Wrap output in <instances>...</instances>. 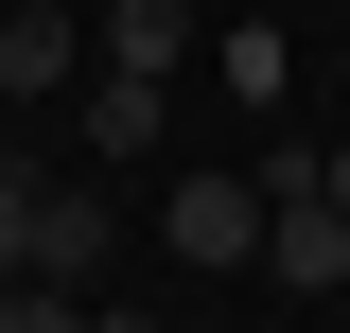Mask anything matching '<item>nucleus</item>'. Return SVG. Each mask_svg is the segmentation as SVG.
I'll return each instance as SVG.
<instances>
[{
	"mask_svg": "<svg viewBox=\"0 0 350 333\" xmlns=\"http://www.w3.org/2000/svg\"><path fill=\"white\" fill-rule=\"evenodd\" d=\"M88 88V18L70 0H0V106H70Z\"/></svg>",
	"mask_w": 350,
	"mask_h": 333,
	"instance_id": "20e7f679",
	"label": "nucleus"
},
{
	"mask_svg": "<svg viewBox=\"0 0 350 333\" xmlns=\"http://www.w3.org/2000/svg\"><path fill=\"white\" fill-rule=\"evenodd\" d=\"M70 140H88L105 175H123V158H158V140H175V71H105V53H88V88H70Z\"/></svg>",
	"mask_w": 350,
	"mask_h": 333,
	"instance_id": "f03ea898",
	"label": "nucleus"
},
{
	"mask_svg": "<svg viewBox=\"0 0 350 333\" xmlns=\"http://www.w3.org/2000/svg\"><path fill=\"white\" fill-rule=\"evenodd\" d=\"M315 193H333V210H350V140H315Z\"/></svg>",
	"mask_w": 350,
	"mask_h": 333,
	"instance_id": "6e6552de",
	"label": "nucleus"
},
{
	"mask_svg": "<svg viewBox=\"0 0 350 333\" xmlns=\"http://www.w3.org/2000/svg\"><path fill=\"white\" fill-rule=\"evenodd\" d=\"M211 88H228V106L262 123V106L298 88V53H280V18H228V36H211Z\"/></svg>",
	"mask_w": 350,
	"mask_h": 333,
	"instance_id": "0eeeda50",
	"label": "nucleus"
},
{
	"mask_svg": "<svg viewBox=\"0 0 350 333\" xmlns=\"http://www.w3.org/2000/svg\"><path fill=\"white\" fill-rule=\"evenodd\" d=\"M262 298H350V210L333 193H262Z\"/></svg>",
	"mask_w": 350,
	"mask_h": 333,
	"instance_id": "7ed1b4c3",
	"label": "nucleus"
},
{
	"mask_svg": "<svg viewBox=\"0 0 350 333\" xmlns=\"http://www.w3.org/2000/svg\"><path fill=\"white\" fill-rule=\"evenodd\" d=\"M88 53H105V71H193L211 18H193V0H88Z\"/></svg>",
	"mask_w": 350,
	"mask_h": 333,
	"instance_id": "423d86ee",
	"label": "nucleus"
},
{
	"mask_svg": "<svg viewBox=\"0 0 350 333\" xmlns=\"http://www.w3.org/2000/svg\"><path fill=\"white\" fill-rule=\"evenodd\" d=\"M158 246L193 263V281H262V175H245V158H193V175L158 193Z\"/></svg>",
	"mask_w": 350,
	"mask_h": 333,
	"instance_id": "f257e3e1",
	"label": "nucleus"
},
{
	"mask_svg": "<svg viewBox=\"0 0 350 333\" xmlns=\"http://www.w3.org/2000/svg\"><path fill=\"white\" fill-rule=\"evenodd\" d=\"M105 246H123V228H105V175H70V158H53V210H36V281H53V298H105Z\"/></svg>",
	"mask_w": 350,
	"mask_h": 333,
	"instance_id": "39448f33",
	"label": "nucleus"
}]
</instances>
